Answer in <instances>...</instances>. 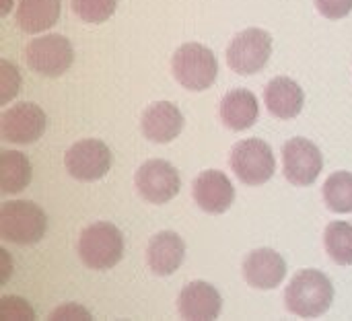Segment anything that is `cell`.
Masks as SVG:
<instances>
[{
    "instance_id": "1",
    "label": "cell",
    "mask_w": 352,
    "mask_h": 321,
    "mask_svg": "<svg viewBox=\"0 0 352 321\" xmlns=\"http://www.w3.org/2000/svg\"><path fill=\"white\" fill-rule=\"evenodd\" d=\"M332 301L334 287L330 278L311 268L297 272L285 293L287 309L299 318H320L332 307Z\"/></svg>"
},
{
    "instance_id": "2",
    "label": "cell",
    "mask_w": 352,
    "mask_h": 321,
    "mask_svg": "<svg viewBox=\"0 0 352 321\" xmlns=\"http://www.w3.org/2000/svg\"><path fill=\"white\" fill-rule=\"evenodd\" d=\"M47 229L45 212L29 200H10L0 208V237L16 245H33Z\"/></svg>"
},
{
    "instance_id": "3",
    "label": "cell",
    "mask_w": 352,
    "mask_h": 321,
    "mask_svg": "<svg viewBox=\"0 0 352 321\" xmlns=\"http://www.w3.org/2000/svg\"><path fill=\"white\" fill-rule=\"evenodd\" d=\"M175 80L188 91H206L219 76V62L210 47L202 43H184L171 60Z\"/></svg>"
},
{
    "instance_id": "4",
    "label": "cell",
    "mask_w": 352,
    "mask_h": 321,
    "mask_svg": "<svg viewBox=\"0 0 352 321\" xmlns=\"http://www.w3.org/2000/svg\"><path fill=\"white\" fill-rule=\"evenodd\" d=\"M78 256L93 270H109L124 256L122 231L111 223L89 225L78 237Z\"/></svg>"
},
{
    "instance_id": "5",
    "label": "cell",
    "mask_w": 352,
    "mask_h": 321,
    "mask_svg": "<svg viewBox=\"0 0 352 321\" xmlns=\"http://www.w3.org/2000/svg\"><path fill=\"white\" fill-rule=\"evenodd\" d=\"M272 56V35L264 29H245L227 47V62L233 72L250 76L260 72Z\"/></svg>"
},
{
    "instance_id": "6",
    "label": "cell",
    "mask_w": 352,
    "mask_h": 321,
    "mask_svg": "<svg viewBox=\"0 0 352 321\" xmlns=\"http://www.w3.org/2000/svg\"><path fill=\"white\" fill-rule=\"evenodd\" d=\"M25 60L33 72L56 78V76H62L72 66L74 49H72V43L64 35L50 33V35L31 39L27 43Z\"/></svg>"
},
{
    "instance_id": "7",
    "label": "cell",
    "mask_w": 352,
    "mask_h": 321,
    "mask_svg": "<svg viewBox=\"0 0 352 321\" xmlns=\"http://www.w3.org/2000/svg\"><path fill=\"white\" fill-rule=\"evenodd\" d=\"M231 167L245 186H262L276 171V159L268 142L248 138L233 146Z\"/></svg>"
},
{
    "instance_id": "8",
    "label": "cell",
    "mask_w": 352,
    "mask_h": 321,
    "mask_svg": "<svg viewBox=\"0 0 352 321\" xmlns=\"http://www.w3.org/2000/svg\"><path fill=\"white\" fill-rule=\"evenodd\" d=\"M66 171L78 181H97L111 169V151L105 142L85 138L74 142L64 157Z\"/></svg>"
},
{
    "instance_id": "9",
    "label": "cell",
    "mask_w": 352,
    "mask_h": 321,
    "mask_svg": "<svg viewBox=\"0 0 352 321\" xmlns=\"http://www.w3.org/2000/svg\"><path fill=\"white\" fill-rule=\"evenodd\" d=\"M134 184L138 194L148 204H165L179 194L182 177L169 161L153 159L140 165Z\"/></svg>"
},
{
    "instance_id": "10",
    "label": "cell",
    "mask_w": 352,
    "mask_h": 321,
    "mask_svg": "<svg viewBox=\"0 0 352 321\" xmlns=\"http://www.w3.org/2000/svg\"><path fill=\"white\" fill-rule=\"evenodd\" d=\"M45 111L31 101L16 103L0 115V136L12 144H31L45 132Z\"/></svg>"
},
{
    "instance_id": "11",
    "label": "cell",
    "mask_w": 352,
    "mask_h": 321,
    "mask_svg": "<svg viewBox=\"0 0 352 321\" xmlns=\"http://www.w3.org/2000/svg\"><path fill=\"white\" fill-rule=\"evenodd\" d=\"M324 167L322 151L307 138H291L283 148L285 177L295 186H311Z\"/></svg>"
},
{
    "instance_id": "12",
    "label": "cell",
    "mask_w": 352,
    "mask_h": 321,
    "mask_svg": "<svg viewBox=\"0 0 352 321\" xmlns=\"http://www.w3.org/2000/svg\"><path fill=\"white\" fill-rule=\"evenodd\" d=\"M192 196L204 212L223 214L235 202V188L223 171L208 169L194 179Z\"/></svg>"
},
{
    "instance_id": "13",
    "label": "cell",
    "mask_w": 352,
    "mask_h": 321,
    "mask_svg": "<svg viewBox=\"0 0 352 321\" xmlns=\"http://www.w3.org/2000/svg\"><path fill=\"white\" fill-rule=\"evenodd\" d=\"M285 276H287V262L278 252L270 247L254 250L243 260V278L250 287L258 291H272L280 287Z\"/></svg>"
},
{
    "instance_id": "14",
    "label": "cell",
    "mask_w": 352,
    "mask_h": 321,
    "mask_svg": "<svg viewBox=\"0 0 352 321\" xmlns=\"http://www.w3.org/2000/svg\"><path fill=\"white\" fill-rule=\"evenodd\" d=\"M223 309L221 293L204 280L190 283L177 297V311L184 320H217Z\"/></svg>"
},
{
    "instance_id": "15",
    "label": "cell",
    "mask_w": 352,
    "mask_h": 321,
    "mask_svg": "<svg viewBox=\"0 0 352 321\" xmlns=\"http://www.w3.org/2000/svg\"><path fill=\"white\" fill-rule=\"evenodd\" d=\"M142 134L157 142V144H167L175 140L182 130H184V115L179 107L171 101H155L142 111L140 118Z\"/></svg>"
},
{
    "instance_id": "16",
    "label": "cell",
    "mask_w": 352,
    "mask_h": 321,
    "mask_svg": "<svg viewBox=\"0 0 352 321\" xmlns=\"http://www.w3.org/2000/svg\"><path fill=\"white\" fill-rule=\"evenodd\" d=\"M184 260L186 243L175 231H161L151 239L146 250V262L157 276H171L179 270Z\"/></svg>"
},
{
    "instance_id": "17",
    "label": "cell",
    "mask_w": 352,
    "mask_h": 321,
    "mask_svg": "<svg viewBox=\"0 0 352 321\" xmlns=\"http://www.w3.org/2000/svg\"><path fill=\"white\" fill-rule=\"evenodd\" d=\"M264 99H266L268 111L278 120L297 118L303 109V103H305L303 89L297 85V80H293L289 76L272 78L266 87Z\"/></svg>"
},
{
    "instance_id": "18",
    "label": "cell",
    "mask_w": 352,
    "mask_h": 321,
    "mask_svg": "<svg viewBox=\"0 0 352 321\" xmlns=\"http://www.w3.org/2000/svg\"><path fill=\"white\" fill-rule=\"evenodd\" d=\"M260 115L258 97L248 89H233L221 101V120L233 132H243L256 124Z\"/></svg>"
},
{
    "instance_id": "19",
    "label": "cell",
    "mask_w": 352,
    "mask_h": 321,
    "mask_svg": "<svg viewBox=\"0 0 352 321\" xmlns=\"http://www.w3.org/2000/svg\"><path fill=\"white\" fill-rule=\"evenodd\" d=\"M62 0H19L16 25L25 33H41L54 27L60 19Z\"/></svg>"
},
{
    "instance_id": "20",
    "label": "cell",
    "mask_w": 352,
    "mask_h": 321,
    "mask_svg": "<svg viewBox=\"0 0 352 321\" xmlns=\"http://www.w3.org/2000/svg\"><path fill=\"white\" fill-rule=\"evenodd\" d=\"M31 184V163L23 153H0V190L2 194H19Z\"/></svg>"
},
{
    "instance_id": "21",
    "label": "cell",
    "mask_w": 352,
    "mask_h": 321,
    "mask_svg": "<svg viewBox=\"0 0 352 321\" xmlns=\"http://www.w3.org/2000/svg\"><path fill=\"white\" fill-rule=\"evenodd\" d=\"M324 245L336 264L352 266V225L344 221L330 223L324 231Z\"/></svg>"
},
{
    "instance_id": "22",
    "label": "cell",
    "mask_w": 352,
    "mask_h": 321,
    "mask_svg": "<svg viewBox=\"0 0 352 321\" xmlns=\"http://www.w3.org/2000/svg\"><path fill=\"white\" fill-rule=\"evenodd\" d=\"M324 200L332 212H352V173L336 171L324 184Z\"/></svg>"
},
{
    "instance_id": "23",
    "label": "cell",
    "mask_w": 352,
    "mask_h": 321,
    "mask_svg": "<svg viewBox=\"0 0 352 321\" xmlns=\"http://www.w3.org/2000/svg\"><path fill=\"white\" fill-rule=\"evenodd\" d=\"M118 8V0H72V10L85 23H105Z\"/></svg>"
},
{
    "instance_id": "24",
    "label": "cell",
    "mask_w": 352,
    "mask_h": 321,
    "mask_svg": "<svg viewBox=\"0 0 352 321\" xmlns=\"http://www.w3.org/2000/svg\"><path fill=\"white\" fill-rule=\"evenodd\" d=\"M21 91V74L19 70L8 62H0V105H6L16 93Z\"/></svg>"
},
{
    "instance_id": "25",
    "label": "cell",
    "mask_w": 352,
    "mask_h": 321,
    "mask_svg": "<svg viewBox=\"0 0 352 321\" xmlns=\"http://www.w3.org/2000/svg\"><path fill=\"white\" fill-rule=\"evenodd\" d=\"M12 297H2V320H35V311L27 305V301L16 299V305H12Z\"/></svg>"
},
{
    "instance_id": "26",
    "label": "cell",
    "mask_w": 352,
    "mask_h": 321,
    "mask_svg": "<svg viewBox=\"0 0 352 321\" xmlns=\"http://www.w3.org/2000/svg\"><path fill=\"white\" fill-rule=\"evenodd\" d=\"M316 6L326 19L338 21L351 14L352 0H316Z\"/></svg>"
},
{
    "instance_id": "27",
    "label": "cell",
    "mask_w": 352,
    "mask_h": 321,
    "mask_svg": "<svg viewBox=\"0 0 352 321\" xmlns=\"http://www.w3.org/2000/svg\"><path fill=\"white\" fill-rule=\"evenodd\" d=\"M74 318V320H80V318H85V320H91V316L85 311V309H80V307H76V305H66V307H60L58 311H54V318Z\"/></svg>"
},
{
    "instance_id": "28",
    "label": "cell",
    "mask_w": 352,
    "mask_h": 321,
    "mask_svg": "<svg viewBox=\"0 0 352 321\" xmlns=\"http://www.w3.org/2000/svg\"><path fill=\"white\" fill-rule=\"evenodd\" d=\"M10 6H12V4H10V0H6V2H4V6H2V10H0V14H2V16H6V14H8V10H10Z\"/></svg>"
}]
</instances>
